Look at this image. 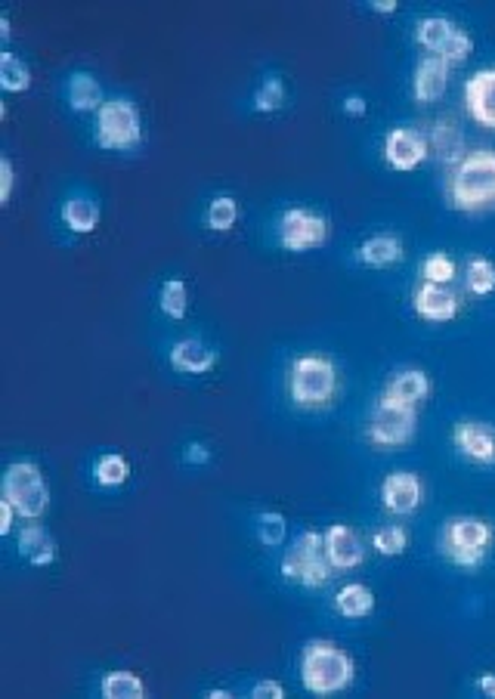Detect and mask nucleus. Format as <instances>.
Listing matches in <instances>:
<instances>
[{
	"instance_id": "obj_4",
	"label": "nucleus",
	"mask_w": 495,
	"mask_h": 699,
	"mask_svg": "<svg viewBox=\"0 0 495 699\" xmlns=\"http://www.w3.org/2000/svg\"><path fill=\"white\" fill-rule=\"evenodd\" d=\"M4 498L16 508L19 517L38 520L50 505V492L44 486V474H41L38 464L13 461L4 471Z\"/></svg>"
},
{
	"instance_id": "obj_5",
	"label": "nucleus",
	"mask_w": 495,
	"mask_h": 699,
	"mask_svg": "<svg viewBox=\"0 0 495 699\" xmlns=\"http://www.w3.org/2000/svg\"><path fill=\"white\" fill-rule=\"evenodd\" d=\"M143 140V121L137 106L130 99H109L99 109L96 118V143L99 149H112V152H124L134 149Z\"/></svg>"
},
{
	"instance_id": "obj_39",
	"label": "nucleus",
	"mask_w": 495,
	"mask_h": 699,
	"mask_svg": "<svg viewBox=\"0 0 495 699\" xmlns=\"http://www.w3.org/2000/svg\"><path fill=\"white\" fill-rule=\"evenodd\" d=\"M183 461L186 464H208L211 461V449L202 446V443H189L186 452H183Z\"/></svg>"
},
{
	"instance_id": "obj_40",
	"label": "nucleus",
	"mask_w": 495,
	"mask_h": 699,
	"mask_svg": "<svg viewBox=\"0 0 495 699\" xmlns=\"http://www.w3.org/2000/svg\"><path fill=\"white\" fill-rule=\"evenodd\" d=\"M13 517H16V508L7 502L4 495H0V536H7V532H13Z\"/></svg>"
},
{
	"instance_id": "obj_9",
	"label": "nucleus",
	"mask_w": 495,
	"mask_h": 699,
	"mask_svg": "<svg viewBox=\"0 0 495 699\" xmlns=\"http://www.w3.org/2000/svg\"><path fill=\"white\" fill-rule=\"evenodd\" d=\"M328 239V220L307 211V208H288L279 220V242L285 251H310L325 245Z\"/></svg>"
},
{
	"instance_id": "obj_20",
	"label": "nucleus",
	"mask_w": 495,
	"mask_h": 699,
	"mask_svg": "<svg viewBox=\"0 0 495 699\" xmlns=\"http://www.w3.org/2000/svg\"><path fill=\"white\" fill-rule=\"evenodd\" d=\"M62 223L69 226L78 236H87L99 226V208L90 195H72L69 202L62 205Z\"/></svg>"
},
{
	"instance_id": "obj_34",
	"label": "nucleus",
	"mask_w": 495,
	"mask_h": 699,
	"mask_svg": "<svg viewBox=\"0 0 495 699\" xmlns=\"http://www.w3.org/2000/svg\"><path fill=\"white\" fill-rule=\"evenodd\" d=\"M372 545H375V551L378 554H384V557H396V554H403L406 551V545H409V536H406V529L403 526H381L375 536H372Z\"/></svg>"
},
{
	"instance_id": "obj_8",
	"label": "nucleus",
	"mask_w": 495,
	"mask_h": 699,
	"mask_svg": "<svg viewBox=\"0 0 495 699\" xmlns=\"http://www.w3.org/2000/svg\"><path fill=\"white\" fill-rule=\"evenodd\" d=\"M415 427H418L415 406H403V403H393V399L381 396L378 409L372 415V424H369V440L375 446H403L415 437Z\"/></svg>"
},
{
	"instance_id": "obj_41",
	"label": "nucleus",
	"mask_w": 495,
	"mask_h": 699,
	"mask_svg": "<svg viewBox=\"0 0 495 699\" xmlns=\"http://www.w3.org/2000/svg\"><path fill=\"white\" fill-rule=\"evenodd\" d=\"M344 112H347V115H353V118L366 115V99H362L359 93H350V96H344Z\"/></svg>"
},
{
	"instance_id": "obj_24",
	"label": "nucleus",
	"mask_w": 495,
	"mask_h": 699,
	"mask_svg": "<svg viewBox=\"0 0 495 699\" xmlns=\"http://www.w3.org/2000/svg\"><path fill=\"white\" fill-rule=\"evenodd\" d=\"M69 103L75 112H93L103 109V90H99V81L90 72H75L69 81Z\"/></svg>"
},
{
	"instance_id": "obj_29",
	"label": "nucleus",
	"mask_w": 495,
	"mask_h": 699,
	"mask_svg": "<svg viewBox=\"0 0 495 699\" xmlns=\"http://www.w3.org/2000/svg\"><path fill=\"white\" fill-rule=\"evenodd\" d=\"M158 307L164 316L171 319H183L186 316V307H189V294H186V282L183 279H168L161 285V294H158Z\"/></svg>"
},
{
	"instance_id": "obj_31",
	"label": "nucleus",
	"mask_w": 495,
	"mask_h": 699,
	"mask_svg": "<svg viewBox=\"0 0 495 699\" xmlns=\"http://www.w3.org/2000/svg\"><path fill=\"white\" fill-rule=\"evenodd\" d=\"M257 539L267 545V548H279L285 542V532H288V520L276 511H260L257 514Z\"/></svg>"
},
{
	"instance_id": "obj_11",
	"label": "nucleus",
	"mask_w": 495,
	"mask_h": 699,
	"mask_svg": "<svg viewBox=\"0 0 495 699\" xmlns=\"http://www.w3.org/2000/svg\"><path fill=\"white\" fill-rule=\"evenodd\" d=\"M381 502L396 517L415 514L418 505L424 502V486H421L418 474H412V471H393V474H387L384 483H381Z\"/></svg>"
},
{
	"instance_id": "obj_27",
	"label": "nucleus",
	"mask_w": 495,
	"mask_h": 699,
	"mask_svg": "<svg viewBox=\"0 0 495 699\" xmlns=\"http://www.w3.org/2000/svg\"><path fill=\"white\" fill-rule=\"evenodd\" d=\"M103 696L106 699H143L146 687L134 672H109L103 678Z\"/></svg>"
},
{
	"instance_id": "obj_37",
	"label": "nucleus",
	"mask_w": 495,
	"mask_h": 699,
	"mask_svg": "<svg viewBox=\"0 0 495 699\" xmlns=\"http://www.w3.org/2000/svg\"><path fill=\"white\" fill-rule=\"evenodd\" d=\"M251 696L254 699H285V687L279 681H257L251 687Z\"/></svg>"
},
{
	"instance_id": "obj_44",
	"label": "nucleus",
	"mask_w": 495,
	"mask_h": 699,
	"mask_svg": "<svg viewBox=\"0 0 495 699\" xmlns=\"http://www.w3.org/2000/svg\"><path fill=\"white\" fill-rule=\"evenodd\" d=\"M0 38H4V41L10 38V19L7 16H0Z\"/></svg>"
},
{
	"instance_id": "obj_13",
	"label": "nucleus",
	"mask_w": 495,
	"mask_h": 699,
	"mask_svg": "<svg viewBox=\"0 0 495 699\" xmlns=\"http://www.w3.org/2000/svg\"><path fill=\"white\" fill-rule=\"evenodd\" d=\"M415 313L427 322H449L458 316V294L449 285L421 282L415 291Z\"/></svg>"
},
{
	"instance_id": "obj_16",
	"label": "nucleus",
	"mask_w": 495,
	"mask_h": 699,
	"mask_svg": "<svg viewBox=\"0 0 495 699\" xmlns=\"http://www.w3.org/2000/svg\"><path fill=\"white\" fill-rule=\"evenodd\" d=\"M458 452L477 461V464H492L495 461V437L489 434V427L477 424V421H461L455 424V434H452Z\"/></svg>"
},
{
	"instance_id": "obj_23",
	"label": "nucleus",
	"mask_w": 495,
	"mask_h": 699,
	"mask_svg": "<svg viewBox=\"0 0 495 699\" xmlns=\"http://www.w3.org/2000/svg\"><path fill=\"white\" fill-rule=\"evenodd\" d=\"M431 149L443 158V161H449V164H458L461 158H465L468 152H465V140H461V130H458V124L455 121H437L434 124V133H431Z\"/></svg>"
},
{
	"instance_id": "obj_32",
	"label": "nucleus",
	"mask_w": 495,
	"mask_h": 699,
	"mask_svg": "<svg viewBox=\"0 0 495 699\" xmlns=\"http://www.w3.org/2000/svg\"><path fill=\"white\" fill-rule=\"evenodd\" d=\"M468 288H471V294H480V297L495 291V263L492 260L474 257L468 263Z\"/></svg>"
},
{
	"instance_id": "obj_19",
	"label": "nucleus",
	"mask_w": 495,
	"mask_h": 699,
	"mask_svg": "<svg viewBox=\"0 0 495 699\" xmlns=\"http://www.w3.org/2000/svg\"><path fill=\"white\" fill-rule=\"evenodd\" d=\"M19 554L28 557L31 567H47L56 560V542L47 536V529L41 523H28L19 532Z\"/></svg>"
},
{
	"instance_id": "obj_35",
	"label": "nucleus",
	"mask_w": 495,
	"mask_h": 699,
	"mask_svg": "<svg viewBox=\"0 0 495 699\" xmlns=\"http://www.w3.org/2000/svg\"><path fill=\"white\" fill-rule=\"evenodd\" d=\"M424 282H437V285H452L455 279V260L449 254H431L421 266Z\"/></svg>"
},
{
	"instance_id": "obj_36",
	"label": "nucleus",
	"mask_w": 495,
	"mask_h": 699,
	"mask_svg": "<svg viewBox=\"0 0 495 699\" xmlns=\"http://www.w3.org/2000/svg\"><path fill=\"white\" fill-rule=\"evenodd\" d=\"M471 50H474V41H471V35L468 31H461V28H455V35L449 38V44L443 47V59L449 62V65H458V62H465L468 56H471Z\"/></svg>"
},
{
	"instance_id": "obj_21",
	"label": "nucleus",
	"mask_w": 495,
	"mask_h": 699,
	"mask_svg": "<svg viewBox=\"0 0 495 699\" xmlns=\"http://www.w3.org/2000/svg\"><path fill=\"white\" fill-rule=\"evenodd\" d=\"M335 610L347 619H362L375 610V594L362 582H350L335 594Z\"/></svg>"
},
{
	"instance_id": "obj_28",
	"label": "nucleus",
	"mask_w": 495,
	"mask_h": 699,
	"mask_svg": "<svg viewBox=\"0 0 495 699\" xmlns=\"http://www.w3.org/2000/svg\"><path fill=\"white\" fill-rule=\"evenodd\" d=\"M0 87L7 93H22L31 87V72L16 53H0Z\"/></svg>"
},
{
	"instance_id": "obj_18",
	"label": "nucleus",
	"mask_w": 495,
	"mask_h": 699,
	"mask_svg": "<svg viewBox=\"0 0 495 699\" xmlns=\"http://www.w3.org/2000/svg\"><path fill=\"white\" fill-rule=\"evenodd\" d=\"M171 365L180 372H189V375H205L211 372L217 365V353L198 338H183L174 344L171 350Z\"/></svg>"
},
{
	"instance_id": "obj_6",
	"label": "nucleus",
	"mask_w": 495,
	"mask_h": 699,
	"mask_svg": "<svg viewBox=\"0 0 495 699\" xmlns=\"http://www.w3.org/2000/svg\"><path fill=\"white\" fill-rule=\"evenodd\" d=\"M322 554H325V536H319V532H313V529L301 532L282 557V576L291 582H301L307 588L325 585L328 576H332L328 573L332 563H328V557H322Z\"/></svg>"
},
{
	"instance_id": "obj_42",
	"label": "nucleus",
	"mask_w": 495,
	"mask_h": 699,
	"mask_svg": "<svg viewBox=\"0 0 495 699\" xmlns=\"http://www.w3.org/2000/svg\"><path fill=\"white\" fill-rule=\"evenodd\" d=\"M477 687H480V693H483V696L495 699V675H480Z\"/></svg>"
},
{
	"instance_id": "obj_25",
	"label": "nucleus",
	"mask_w": 495,
	"mask_h": 699,
	"mask_svg": "<svg viewBox=\"0 0 495 699\" xmlns=\"http://www.w3.org/2000/svg\"><path fill=\"white\" fill-rule=\"evenodd\" d=\"M452 35H455V25L446 16H427L418 22V44L434 56L443 53V47L449 44Z\"/></svg>"
},
{
	"instance_id": "obj_14",
	"label": "nucleus",
	"mask_w": 495,
	"mask_h": 699,
	"mask_svg": "<svg viewBox=\"0 0 495 699\" xmlns=\"http://www.w3.org/2000/svg\"><path fill=\"white\" fill-rule=\"evenodd\" d=\"M325 557L335 570H353L366 557V548H362L359 536L350 526L335 523L325 529Z\"/></svg>"
},
{
	"instance_id": "obj_26",
	"label": "nucleus",
	"mask_w": 495,
	"mask_h": 699,
	"mask_svg": "<svg viewBox=\"0 0 495 699\" xmlns=\"http://www.w3.org/2000/svg\"><path fill=\"white\" fill-rule=\"evenodd\" d=\"M93 477H96V483L99 486H121L127 477H130V464H127V458L124 455H118V452H106L103 458H96V464H93Z\"/></svg>"
},
{
	"instance_id": "obj_2",
	"label": "nucleus",
	"mask_w": 495,
	"mask_h": 699,
	"mask_svg": "<svg viewBox=\"0 0 495 699\" xmlns=\"http://www.w3.org/2000/svg\"><path fill=\"white\" fill-rule=\"evenodd\" d=\"M356 678V662L347 650L332 641H310L301 653V684L316 693H341Z\"/></svg>"
},
{
	"instance_id": "obj_1",
	"label": "nucleus",
	"mask_w": 495,
	"mask_h": 699,
	"mask_svg": "<svg viewBox=\"0 0 495 699\" xmlns=\"http://www.w3.org/2000/svg\"><path fill=\"white\" fill-rule=\"evenodd\" d=\"M449 202L458 211H486L495 205V152L477 149L455 164L449 180Z\"/></svg>"
},
{
	"instance_id": "obj_12",
	"label": "nucleus",
	"mask_w": 495,
	"mask_h": 699,
	"mask_svg": "<svg viewBox=\"0 0 495 699\" xmlns=\"http://www.w3.org/2000/svg\"><path fill=\"white\" fill-rule=\"evenodd\" d=\"M465 103L480 127L495 130V69H480L468 78Z\"/></svg>"
},
{
	"instance_id": "obj_10",
	"label": "nucleus",
	"mask_w": 495,
	"mask_h": 699,
	"mask_svg": "<svg viewBox=\"0 0 495 699\" xmlns=\"http://www.w3.org/2000/svg\"><path fill=\"white\" fill-rule=\"evenodd\" d=\"M431 152V143L421 130L412 127H393L387 137H384V161L390 164L393 171H415L418 164L427 158Z\"/></svg>"
},
{
	"instance_id": "obj_38",
	"label": "nucleus",
	"mask_w": 495,
	"mask_h": 699,
	"mask_svg": "<svg viewBox=\"0 0 495 699\" xmlns=\"http://www.w3.org/2000/svg\"><path fill=\"white\" fill-rule=\"evenodd\" d=\"M10 192H13V164L10 158H0V205L10 202Z\"/></svg>"
},
{
	"instance_id": "obj_33",
	"label": "nucleus",
	"mask_w": 495,
	"mask_h": 699,
	"mask_svg": "<svg viewBox=\"0 0 495 699\" xmlns=\"http://www.w3.org/2000/svg\"><path fill=\"white\" fill-rule=\"evenodd\" d=\"M282 103H285V84L279 75H270L254 90V109L257 112H279Z\"/></svg>"
},
{
	"instance_id": "obj_45",
	"label": "nucleus",
	"mask_w": 495,
	"mask_h": 699,
	"mask_svg": "<svg viewBox=\"0 0 495 699\" xmlns=\"http://www.w3.org/2000/svg\"><path fill=\"white\" fill-rule=\"evenodd\" d=\"M208 699H233L229 690H208Z\"/></svg>"
},
{
	"instance_id": "obj_17",
	"label": "nucleus",
	"mask_w": 495,
	"mask_h": 699,
	"mask_svg": "<svg viewBox=\"0 0 495 699\" xmlns=\"http://www.w3.org/2000/svg\"><path fill=\"white\" fill-rule=\"evenodd\" d=\"M427 393H431V378H427V372L421 369H403V372H396L384 390L387 399H393V403H403V406H415L424 403Z\"/></svg>"
},
{
	"instance_id": "obj_43",
	"label": "nucleus",
	"mask_w": 495,
	"mask_h": 699,
	"mask_svg": "<svg viewBox=\"0 0 495 699\" xmlns=\"http://www.w3.org/2000/svg\"><path fill=\"white\" fill-rule=\"evenodd\" d=\"M396 10H400V4H396V0H375V4H372V13H396Z\"/></svg>"
},
{
	"instance_id": "obj_15",
	"label": "nucleus",
	"mask_w": 495,
	"mask_h": 699,
	"mask_svg": "<svg viewBox=\"0 0 495 699\" xmlns=\"http://www.w3.org/2000/svg\"><path fill=\"white\" fill-rule=\"evenodd\" d=\"M449 69H452V65L443 56H427V59L418 62L415 81H412L418 103H437V99L449 87Z\"/></svg>"
},
{
	"instance_id": "obj_30",
	"label": "nucleus",
	"mask_w": 495,
	"mask_h": 699,
	"mask_svg": "<svg viewBox=\"0 0 495 699\" xmlns=\"http://www.w3.org/2000/svg\"><path fill=\"white\" fill-rule=\"evenodd\" d=\"M205 220H208V226L217 229V232L233 229L236 220H239V202H236L233 195H217V198H211Z\"/></svg>"
},
{
	"instance_id": "obj_7",
	"label": "nucleus",
	"mask_w": 495,
	"mask_h": 699,
	"mask_svg": "<svg viewBox=\"0 0 495 699\" xmlns=\"http://www.w3.org/2000/svg\"><path fill=\"white\" fill-rule=\"evenodd\" d=\"M492 542V529L486 520L480 517H452L446 526V539H443V551L446 557L455 563V567L474 570L483 563L486 551Z\"/></svg>"
},
{
	"instance_id": "obj_3",
	"label": "nucleus",
	"mask_w": 495,
	"mask_h": 699,
	"mask_svg": "<svg viewBox=\"0 0 495 699\" xmlns=\"http://www.w3.org/2000/svg\"><path fill=\"white\" fill-rule=\"evenodd\" d=\"M288 390L297 406L313 409L332 403V396L338 390V369L332 359L325 356H301L291 362V375H288Z\"/></svg>"
},
{
	"instance_id": "obj_22",
	"label": "nucleus",
	"mask_w": 495,
	"mask_h": 699,
	"mask_svg": "<svg viewBox=\"0 0 495 699\" xmlns=\"http://www.w3.org/2000/svg\"><path fill=\"white\" fill-rule=\"evenodd\" d=\"M403 242L396 236H372L359 245V260L366 266H390L403 260Z\"/></svg>"
}]
</instances>
